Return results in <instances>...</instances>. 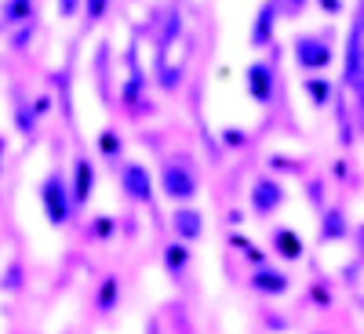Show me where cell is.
<instances>
[{
    "instance_id": "d6a6232c",
    "label": "cell",
    "mask_w": 364,
    "mask_h": 334,
    "mask_svg": "<svg viewBox=\"0 0 364 334\" xmlns=\"http://www.w3.org/2000/svg\"><path fill=\"white\" fill-rule=\"evenodd\" d=\"M149 334H157V330H149Z\"/></svg>"
},
{
    "instance_id": "603a6c76",
    "label": "cell",
    "mask_w": 364,
    "mask_h": 334,
    "mask_svg": "<svg viewBox=\"0 0 364 334\" xmlns=\"http://www.w3.org/2000/svg\"><path fill=\"white\" fill-rule=\"evenodd\" d=\"M58 11H63L66 18H70V15H77V0H58Z\"/></svg>"
},
{
    "instance_id": "f546056e",
    "label": "cell",
    "mask_w": 364,
    "mask_h": 334,
    "mask_svg": "<svg viewBox=\"0 0 364 334\" xmlns=\"http://www.w3.org/2000/svg\"><path fill=\"white\" fill-rule=\"evenodd\" d=\"M0 164H4V138H0Z\"/></svg>"
},
{
    "instance_id": "484cf974",
    "label": "cell",
    "mask_w": 364,
    "mask_h": 334,
    "mask_svg": "<svg viewBox=\"0 0 364 334\" xmlns=\"http://www.w3.org/2000/svg\"><path fill=\"white\" fill-rule=\"evenodd\" d=\"M321 8H324L328 15H336V11H339L343 4H339V0H321Z\"/></svg>"
},
{
    "instance_id": "7a4b0ae2",
    "label": "cell",
    "mask_w": 364,
    "mask_h": 334,
    "mask_svg": "<svg viewBox=\"0 0 364 334\" xmlns=\"http://www.w3.org/2000/svg\"><path fill=\"white\" fill-rule=\"evenodd\" d=\"M161 189L171 196V200H193L197 196V178L190 167L182 164H164L161 171Z\"/></svg>"
},
{
    "instance_id": "7c38bea8",
    "label": "cell",
    "mask_w": 364,
    "mask_h": 334,
    "mask_svg": "<svg viewBox=\"0 0 364 334\" xmlns=\"http://www.w3.org/2000/svg\"><path fill=\"white\" fill-rule=\"evenodd\" d=\"M273 18H277L273 4H262L259 15H255V26H252V44H255V48L269 44V37H273Z\"/></svg>"
},
{
    "instance_id": "d6986e66",
    "label": "cell",
    "mask_w": 364,
    "mask_h": 334,
    "mask_svg": "<svg viewBox=\"0 0 364 334\" xmlns=\"http://www.w3.org/2000/svg\"><path fill=\"white\" fill-rule=\"evenodd\" d=\"M0 291H22V265L11 262V269L4 272V280H0Z\"/></svg>"
},
{
    "instance_id": "83f0119b",
    "label": "cell",
    "mask_w": 364,
    "mask_h": 334,
    "mask_svg": "<svg viewBox=\"0 0 364 334\" xmlns=\"http://www.w3.org/2000/svg\"><path fill=\"white\" fill-rule=\"evenodd\" d=\"M226 142L230 145H240V142H245V135H240V131H226Z\"/></svg>"
},
{
    "instance_id": "cb8c5ba5",
    "label": "cell",
    "mask_w": 364,
    "mask_h": 334,
    "mask_svg": "<svg viewBox=\"0 0 364 334\" xmlns=\"http://www.w3.org/2000/svg\"><path fill=\"white\" fill-rule=\"evenodd\" d=\"M353 33H357V40L364 44V4H360V15H357V22H353Z\"/></svg>"
},
{
    "instance_id": "52a82bcc",
    "label": "cell",
    "mask_w": 364,
    "mask_h": 334,
    "mask_svg": "<svg viewBox=\"0 0 364 334\" xmlns=\"http://www.w3.org/2000/svg\"><path fill=\"white\" fill-rule=\"evenodd\" d=\"M171 229H175V236L186 240V244H193V240L204 236V215H197V211H190V207H182V211H175V215H171Z\"/></svg>"
},
{
    "instance_id": "ba28073f",
    "label": "cell",
    "mask_w": 364,
    "mask_h": 334,
    "mask_svg": "<svg viewBox=\"0 0 364 334\" xmlns=\"http://www.w3.org/2000/svg\"><path fill=\"white\" fill-rule=\"evenodd\" d=\"M346 236H350V222H346V215L331 207L328 215H324V222H321L317 240H321V244H336V240H346Z\"/></svg>"
},
{
    "instance_id": "3957f363",
    "label": "cell",
    "mask_w": 364,
    "mask_h": 334,
    "mask_svg": "<svg viewBox=\"0 0 364 334\" xmlns=\"http://www.w3.org/2000/svg\"><path fill=\"white\" fill-rule=\"evenodd\" d=\"M120 186H124V193L135 204H149V200H154V178H149V171L142 164H124V167H120Z\"/></svg>"
},
{
    "instance_id": "9a60e30c",
    "label": "cell",
    "mask_w": 364,
    "mask_h": 334,
    "mask_svg": "<svg viewBox=\"0 0 364 334\" xmlns=\"http://www.w3.org/2000/svg\"><path fill=\"white\" fill-rule=\"evenodd\" d=\"M306 95H310L314 106H328V102H331V84H328L324 77H321V80L310 77V80H306Z\"/></svg>"
},
{
    "instance_id": "30bf717a",
    "label": "cell",
    "mask_w": 364,
    "mask_h": 334,
    "mask_svg": "<svg viewBox=\"0 0 364 334\" xmlns=\"http://www.w3.org/2000/svg\"><path fill=\"white\" fill-rule=\"evenodd\" d=\"M252 287L255 291H262V294H284L288 287H291V280L284 277V272H277V269H259L255 277H252Z\"/></svg>"
},
{
    "instance_id": "4fadbf2b",
    "label": "cell",
    "mask_w": 364,
    "mask_h": 334,
    "mask_svg": "<svg viewBox=\"0 0 364 334\" xmlns=\"http://www.w3.org/2000/svg\"><path fill=\"white\" fill-rule=\"evenodd\" d=\"M164 265H168V272L178 280L182 272H186V265H190V247L186 244H171L168 251H164Z\"/></svg>"
},
{
    "instance_id": "e0dca14e",
    "label": "cell",
    "mask_w": 364,
    "mask_h": 334,
    "mask_svg": "<svg viewBox=\"0 0 364 334\" xmlns=\"http://www.w3.org/2000/svg\"><path fill=\"white\" fill-rule=\"evenodd\" d=\"M15 124L26 138H33V113H29V106H22V102L15 106Z\"/></svg>"
},
{
    "instance_id": "7402d4cb",
    "label": "cell",
    "mask_w": 364,
    "mask_h": 334,
    "mask_svg": "<svg viewBox=\"0 0 364 334\" xmlns=\"http://www.w3.org/2000/svg\"><path fill=\"white\" fill-rule=\"evenodd\" d=\"M113 229H117V222L113 218H95V226H91V236H95V240H106V236H113Z\"/></svg>"
},
{
    "instance_id": "2e32d148",
    "label": "cell",
    "mask_w": 364,
    "mask_h": 334,
    "mask_svg": "<svg viewBox=\"0 0 364 334\" xmlns=\"http://www.w3.org/2000/svg\"><path fill=\"white\" fill-rule=\"evenodd\" d=\"M29 4H33V0H8V4H4V22L8 26L26 22L29 18Z\"/></svg>"
},
{
    "instance_id": "ffe728a7",
    "label": "cell",
    "mask_w": 364,
    "mask_h": 334,
    "mask_svg": "<svg viewBox=\"0 0 364 334\" xmlns=\"http://www.w3.org/2000/svg\"><path fill=\"white\" fill-rule=\"evenodd\" d=\"M178 29H182V22H178V15H171V18H168V29H164V37H161V55L171 48V40L178 37Z\"/></svg>"
},
{
    "instance_id": "ac0fdd59",
    "label": "cell",
    "mask_w": 364,
    "mask_h": 334,
    "mask_svg": "<svg viewBox=\"0 0 364 334\" xmlns=\"http://www.w3.org/2000/svg\"><path fill=\"white\" fill-rule=\"evenodd\" d=\"M99 145H102V153H106L109 160H117V157H120V149H124V142H120L113 131H102V135H99Z\"/></svg>"
},
{
    "instance_id": "4316f807",
    "label": "cell",
    "mask_w": 364,
    "mask_h": 334,
    "mask_svg": "<svg viewBox=\"0 0 364 334\" xmlns=\"http://www.w3.org/2000/svg\"><path fill=\"white\" fill-rule=\"evenodd\" d=\"M273 167H277V171H295V164H291V160H284V157L273 160Z\"/></svg>"
},
{
    "instance_id": "4dcf8cb0",
    "label": "cell",
    "mask_w": 364,
    "mask_h": 334,
    "mask_svg": "<svg viewBox=\"0 0 364 334\" xmlns=\"http://www.w3.org/2000/svg\"><path fill=\"white\" fill-rule=\"evenodd\" d=\"M360 255H364V226H360Z\"/></svg>"
},
{
    "instance_id": "6da1fadb",
    "label": "cell",
    "mask_w": 364,
    "mask_h": 334,
    "mask_svg": "<svg viewBox=\"0 0 364 334\" xmlns=\"http://www.w3.org/2000/svg\"><path fill=\"white\" fill-rule=\"evenodd\" d=\"M41 204H44V215L51 226H66L70 222V211H73V196L70 186L58 174H48L44 186H41Z\"/></svg>"
},
{
    "instance_id": "d4e9b609",
    "label": "cell",
    "mask_w": 364,
    "mask_h": 334,
    "mask_svg": "<svg viewBox=\"0 0 364 334\" xmlns=\"http://www.w3.org/2000/svg\"><path fill=\"white\" fill-rule=\"evenodd\" d=\"M48 109H51V99H37V106H33V113H37V116H44Z\"/></svg>"
},
{
    "instance_id": "8992f818",
    "label": "cell",
    "mask_w": 364,
    "mask_h": 334,
    "mask_svg": "<svg viewBox=\"0 0 364 334\" xmlns=\"http://www.w3.org/2000/svg\"><path fill=\"white\" fill-rule=\"evenodd\" d=\"M91 193H95V167H91L87 157H77L73 160V186H70V196H73V207L87 204Z\"/></svg>"
},
{
    "instance_id": "277c9868",
    "label": "cell",
    "mask_w": 364,
    "mask_h": 334,
    "mask_svg": "<svg viewBox=\"0 0 364 334\" xmlns=\"http://www.w3.org/2000/svg\"><path fill=\"white\" fill-rule=\"evenodd\" d=\"M295 62H299L302 69H324V66L331 62V51H328V44L317 40V37H299V40H295Z\"/></svg>"
},
{
    "instance_id": "1f68e13d",
    "label": "cell",
    "mask_w": 364,
    "mask_h": 334,
    "mask_svg": "<svg viewBox=\"0 0 364 334\" xmlns=\"http://www.w3.org/2000/svg\"><path fill=\"white\" fill-rule=\"evenodd\" d=\"M291 8H302V0H291Z\"/></svg>"
},
{
    "instance_id": "9c48e42d",
    "label": "cell",
    "mask_w": 364,
    "mask_h": 334,
    "mask_svg": "<svg viewBox=\"0 0 364 334\" xmlns=\"http://www.w3.org/2000/svg\"><path fill=\"white\" fill-rule=\"evenodd\" d=\"M248 91H252V99L262 102V106L273 99V73H269V66H252L248 69Z\"/></svg>"
},
{
    "instance_id": "f1b7e54d",
    "label": "cell",
    "mask_w": 364,
    "mask_h": 334,
    "mask_svg": "<svg viewBox=\"0 0 364 334\" xmlns=\"http://www.w3.org/2000/svg\"><path fill=\"white\" fill-rule=\"evenodd\" d=\"M310 193H314V204H321V200H324V189H321V186H310Z\"/></svg>"
},
{
    "instance_id": "5b68a950",
    "label": "cell",
    "mask_w": 364,
    "mask_h": 334,
    "mask_svg": "<svg viewBox=\"0 0 364 334\" xmlns=\"http://www.w3.org/2000/svg\"><path fill=\"white\" fill-rule=\"evenodd\" d=\"M281 204H284V189L273 178H259L252 186V211L255 215H273Z\"/></svg>"
},
{
    "instance_id": "5bb4252c",
    "label": "cell",
    "mask_w": 364,
    "mask_h": 334,
    "mask_svg": "<svg viewBox=\"0 0 364 334\" xmlns=\"http://www.w3.org/2000/svg\"><path fill=\"white\" fill-rule=\"evenodd\" d=\"M117 301H120V280L117 277H106L102 287H99V309L109 313V309H117Z\"/></svg>"
},
{
    "instance_id": "44dd1931",
    "label": "cell",
    "mask_w": 364,
    "mask_h": 334,
    "mask_svg": "<svg viewBox=\"0 0 364 334\" xmlns=\"http://www.w3.org/2000/svg\"><path fill=\"white\" fill-rule=\"evenodd\" d=\"M109 8V0H84V11H87V22H99Z\"/></svg>"
},
{
    "instance_id": "8fae6325",
    "label": "cell",
    "mask_w": 364,
    "mask_h": 334,
    "mask_svg": "<svg viewBox=\"0 0 364 334\" xmlns=\"http://www.w3.org/2000/svg\"><path fill=\"white\" fill-rule=\"evenodd\" d=\"M273 247H277V255L284 262H299L302 258V240L291 229H277V233H273Z\"/></svg>"
}]
</instances>
